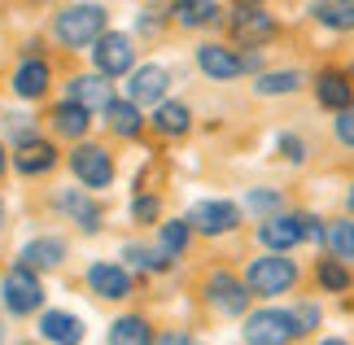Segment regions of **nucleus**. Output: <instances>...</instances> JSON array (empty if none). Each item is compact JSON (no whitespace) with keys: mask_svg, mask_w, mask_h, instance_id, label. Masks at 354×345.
<instances>
[{"mask_svg":"<svg viewBox=\"0 0 354 345\" xmlns=\"http://www.w3.org/2000/svg\"><path fill=\"white\" fill-rule=\"evenodd\" d=\"M48 26L62 48H92L110 31V9L105 5H62Z\"/></svg>","mask_w":354,"mask_h":345,"instance_id":"obj_1","label":"nucleus"},{"mask_svg":"<svg viewBox=\"0 0 354 345\" xmlns=\"http://www.w3.org/2000/svg\"><path fill=\"white\" fill-rule=\"evenodd\" d=\"M245 288L250 297H263V301H276L284 293H293L297 280H302V267L289 258V254H258L245 262Z\"/></svg>","mask_w":354,"mask_h":345,"instance_id":"obj_2","label":"nucleus"},{"mask_svg":"<svg viewBox=\"0 0 354 345\" xmlns=\"http://www.w3.org/2000/svg\"><path fill=\"white\" fill-rule=\"evenodd\" d=\"M223 26H227V35H232V44H241V53L267 48L271 39H276V31H280L276 13H271L267 5H232V9H223Z\"/></svg>","mask_w":354,"mask_h":345,"instance_id":"obj_3","label":"nucleus"},{"mask_svg":"<svg viewBox=\"0 0 354 345\" xmlns=\"http://www.w3.org/2000/svg\"><path fill=\"white\" fill-rule=\"evenodd\" d=\"M201 301H206L214 315H223V319H245L254 297H250V288H245V280L232 267H214L206 280H201Z\"/></svg>","mask_w":354,"mask_h":345,"instance_id":"obj_4","label":"nucleus"},{"mask_svg":"<svg viewBox=\"0 0 354 345\" xmlns=\"http://www.w3.org/2000/svg\"><path fill=\"white\" fill-rule=\"evenodd\" d=\"M188 227H193V236H210V241H219V236H232V232H241V218L245 210L236 201H227V197H206V201H193L188 205Z\"/></svg>","mask_w":354,"mask_h":345,"instance_id":"obj_5","label":"nucleus"},{"mask_svg":"<svg viewBox=\"0 0 354 345\" xmlns=\"http://www.w3.org/2000/svg\"><path fill=\"white\" fill-rule=\"evenodd\" d=\"M66 167H71V175L84 184V192H101V188H110L114 184V175H118V167H114V153L105 144H92V140H84V144H75L71 153H66Z\"/></svg>","mask_w":354,"mask_h":345,"instance_id":"obj_6","label":"nucleus"},{"mask_svg":"<svg viewBox=\"0 0 354 345\" xmlns=\"http://www.w3.org/2000/svg\"><path fill=\"white\" fill-rule=\"evenodd\" d=\"M0 306H5L13 319H26V315L44 310V284H39V275L13 262V267L0 275Z\"/></svg>","mask_w":354,"mask_h":345,"instance_id":"obj_7","label":"nucleus"},{"mask_svg":"<svg viewBox=\"0 0 354 345\" xmlns=\"http://www.w3.org/2000/svg\"><path fill=\"white\" fill-rule=\"evenodd\" d=\"M241 341L245 345H293L297 341L293 315L284 306H258L241 319Z\"/></svg>","mask_w":354,"mask_h":345,"instance_id":"obj_8","label":"nucleus"},{"mask_svg":"<svg viewBox=\"0 0 354 345\" xmlns=\"http://www.w3.org/2000/svg\"><path fill=\"white\" fill-rule=\"evenodd\" d=\"M92 66L105 79H122L136 71V39L127 31H105L97 44H92Z\"/></svg>","mask_w":354,"mask_h":345,"instance_id":"obj_9","label":"nucleus"},{"mask_svg":"<svg viewBox=\"0 0 354 345\" xmlns=\"http://www.w3.org/2000/svg\"><path fill=\"white\" fill-rule=\"evenodd\" d=\"M193 62L210 84H232V79H241V48L223 44V39H201Z\"/></svg>","mask_w":354,"mask_h":345,"instance_id":"obj_10","label":"nucleus"},{"mask_svg":"<svg viewBox=\"0 0 354 345\" xmlns=\"http://www.w3.org/2000/svg\"><path fill=\"white\" fill-rule=\"evenodd\" d=\"M167 92H171V71L167 66H158V62H149V66H136V71L127 75V101L136 109H145V105H162L167 101Z\"/></svg>","mask_w":354,"mask_h":345,"instance_id":"obj_11","label":"nucleus"},{"mask_svg":"<svg viewBox=\"0 0 354 345\" xmlns=\"http://www.w3.org/2000/svg\"><path fill=\"white\" fill-rule=\"evenodd\" d=\"M310 88H315L319 109H328V114H342V109L354 105V84H350L346 66H319L315 79H310Z\"/></svg>","mask_w":354,"mask_h":345,"instance_id":"obj_12","label":"nucleus"},{"mask_svg":"<svg viewBox=\"0 0 354 345\" xmlns=\"http://www.w3.org/2000/svg\"><path fill=\"white\" fill-rule=\"evenodd\" d=\"M84 280L101 301H127L136 293V280H131V271L122 267V262H92L84 271Z\"/></svg>","mask_w":354,"mask_h":345,"instance_id":"obj_13","label":"nucleus"},{"mask_svg":"<svg viewBox=\"0 0 354 345\" xmlns=\"http://www.w3.org/2000/svg\"><path fill=\"white\" fill-rule=\"evenodd\" d=\"M66 101H75V105H84L88 114H105L118 96H114V79H105V75H75L71 84H66Z\"/></svg>","mask_w":354,"mask_h":345,"instance_id":"obj_14","label":"nucleus"},{"mask_svg":"<svg viewBox=\"0 0 354 345\" xmlns=\"http://www.w3.org/2000/svg\"><path fill=\"white\" fill-rule=\"evenodd\" d=\"M53 205L71 218V223H79V232H101V223H105V210L97 201H92V192H84V188H62L57 197H53Z\"/></svg>","mask_w":354,"mask_h":345,"instance_id":"obj_15","label":"nucleus"},{"mask_svg":"<svg viewBox=\"0 0 354 345\" xmlns=\"http://www.w3.org/2000/svg\"><path fill=\"white\" fill-rule=\"evenodd\" d=\"M254 241L263 245V254H289V250H297V245H302V236H297V218L289 210L263 218V223H254Z\"/></svg>","mask_w":354,"mask_h":345,"instance_id":"obj_16","label":"nucleus"},{"mask_svg":"<svg viewBox=\"0 0 354 345\" xmlns=\"http://www.w3.org/2000/svg\"><path fill=\"white\" fill-rule=\"evenodd\" d=\"M66 254H71V245H66L62 236H35V241H26L22 250H18V267H26V271H57L62 262H66Z\"/></svg>","mask_w":354,"mask_h":345,"instance_id":"obj_17","label":"nucleus"},{"mask_svg":"<svg viewBox=\"0 0 354 345\" xmlns=\"http://www.w3.org/2000/svg\"><path fill=\"white\" fill-rule=\"evenodd\" d=\"M53 84V66L44 57H22L18 66H13V79H9V88L22 96V101H39V96L48 92Z\"/></svg>","mask_w":354,"mask_h":345,"instance_id":"obj_18","label":"nucleus"},{"mask_svg":"<svg viewBox=\"0 0 354 345\" xmlns=\"http://www.w3.org/2000/svg\"><path fill=\"white\" fill-rule=\"evenodd\" d=\"M13 171L18 175H48L53 167H57V144L53 140H44V136H35V140H26V144H18L13 149Z\"/></svg>","mask_w":354,"mask_h":345,"instance_id":"obj_19","label":"nucleus"},{"mask_svg":"<svg viewBox=\"0 0 354 345\" xmlns=\"http://www.w3.org/2000/svg\"><path fill=\"white\" fill-rule=\"evenodd\" d=\"M88 337V328L79 315L71 310H44L39 315V341H48V345H84Z\"/></svg>","mask_w":354,"mask_h":345,"instance_id":"obj_20","label":"nucleus"},{"mask_svg":"<svg viewBox=\"0 0 354 345\" xmlns=\"http://www.w3.org/2000/svg\"><path fill=\"white\" fill-rule=\"evenodd\" d=\"M48 127L62 136V140H75V144H84V136L92 131V114L84 105H75V101H57L48 109Z\"/></svg>","mask_w":354,"mask_h":345,"instance_id":"obj_21","label":"nucleus"},{"mask_svg":"<svg viewBox=\"0 0 354 345\" xmlns=\"http://www.w3.org/2000/svg\"><path fill=\"white\" fill-rule=\"evenodd\" d=\"M310 84V79L297 71V66H276V71H267L254 79V96H267V101H276V96H293V92H302Z\"/></svg>","mask_w":354,"mask_h":345,"instance_id":"obj_22","label":"nucleus"},{"mask_svg":"<svg viewBox=\"0 0 354 345\" xmlns=\"http://www.w3.org/2000/svg\"><path fill=\"white\" fill-rule=\"evenodd\" d=\"M149 122H153L158 136H167V140H180V136L193 131V109H188L184 101H162L153 114H149Z\"/></svg>","mask_w":354,"mask_h":345,"instance_id":"obj_23","label":"nucleus"},{"mask_svg":"<svg viewBox=\"0 0 354 345\" xmlns=\"http://www.w3.org/2000/svg\"><path fill=\"white\" fill-rule=\"evenodd\" d=\"M105 341L110 345H158V333L145 315H118L110 324V333H105Z\"/></svg>","mask_w":354,"mask_h":345,"instance_id":"obj_24","label":"nucleus"},{"mask_svg":"<svg viewBox=\"0 0 354 345\" xmlns=\"http://www.w3.org/2000/svg\"><path fill=\"white\" fill-rule=\"evenodd\" d=\"M188 245H193V227H188V218H167V223H158V241H153V250L175 262V258H184L188 254Z\"/></svg>","mask_w":354,"mask_h":345,"instance_id":"obj_25","label":"nucleus"},{"mask_svg":"<svg viewBox=\"0 0 354 345\" xmlns=\"http://www.w3.org/2000/svg\"><path fill=\"white\" fill-rule=\"evenodd\" d=\"M310 275H315V288H319V293H350V288H354L350 267H346V262H337V258H328V254L315 258Z\"/></svg>","mask_w":354,"mask_h":345,"instance_id":"obj_26","label":"nucleus"},{"mask_svg":"<svg viewBox=\"0 0 354 345\" xmlns=\"http://www.w3.org/2000/svg\"><path fill=\"white\" fill-rule=\"evenodd\" d=\"M324 250H328V258L346 262V267H354V218L342 214V218H328V232H324Z\"/></svg>","mask_w":354,"mask_h":345,"instance_id":"obj_27","label":"nucleus"},{"mask_svg":"<svg viewBox=\"0 0 354 345\" xmlns=\"http://www.w3.org/2000/svg\"><path fill=\"white\" fill-rule=\"evenodd\" d=\"M105 127H110L114 136H122V140H136V136L145 131V114L127 101V96H118V101L105 109Z\"/></svg>","mask_w":354,"mask_h":345,"instance_id":"obj_28","label":"nucleus"},{"mask_svg":"<svg viewBox=\"0 0 354 345\" xmlns=\"http://www.w3.org/2000/svg\"><path fill=\"white\" fill-rule=\"evenodd\" d=\"M171 18L180 22L184 31H197V26L223 22V5H214V0H188V5H171Z\"/></svg>","mask_w":354,"mask_h":345,"instance_id":"obj_29","label":"nucleus"},{"mask_svg":"<svg viewBox=\"0 0 354 345\" xmlns=\"http://www.w3.org/2000/svg\"><path fill=\"white\" fill-rule=\"evenodd\" d=\"M241 210H250L254 223H263V218H271V214H284V188H276V184L250 188V192H245V205H241Z\"/></svg>","mask_w":354,"mask_h":345,"instance_id":"obj_30","label":"nucleus"},{"mask_svg":"<svg viewBox=\"0 0 354 345\" xmlns=\"http://www.w3.org/2000/svg\"><path fill=\"white\" fill-rule=\"evenodd\" d=\"M310 18L319 26H328V31L346 35L354 31V0H324V5H310Z\"/></svg>","mask_w":354,"mask_h":345,"instance_id":"obj_31","label":"nucleus"},{"mask_svg":"<svg viewBox=\"0 0 354 345\" xmlns=\"http://www.w3.org/2000/svg\"><path fill=\"white\" fill-rule=\"evenodd\" d=\"M122 258H127V262H122L127 271H149V275L171 271V262L162 258L153 245H145V241H127V245H122Z\"/></svg>","mask_w":354,"mask_h":345,"instance_id":"obj_32","label":"nucleus"},{"mask_svg":"<svg viewBox=\"0 0 354 345\" xmlns=\"http://www.w3.org/2000/svg\"><path fill=\"white\" fill-rule=\"evenodd\" d=\"M289 315H293V328H297V337H310V333H319V324H324V306L315 297H297L293 306H289Z\"/></svg>","mask_w":354,"mask_h":345,"instance_id":"obj_33","label":"nucleus"},{"mask_svg":"<svg viewBox=\"0 0 354 345\" xmlns=\"http://www.w3.org/2000/svg\"><path fill=\"white\" fill-rule=\"evenodd\" d=\"M297 236H302V245H315V250H324V232H328V218H319L315 210H297Z\"/></svg>","mask_w":354,"mask_h":345,"instance_id":"obj_34","label":"nucleus"},{"mask_svg":"<svg viewBox=\"0 0 354 345\" xmlns=\"http://www.w3.org/2000/svg\"><path fill=\"white\" fill-rule=\"evenodd\" d=\"M280 153H284V162H293V167H306L310 162V140H302V136H293V131H284L280 136Z\"/></svg>","mask_w":354,"mask_h":345,"instance_id":"obj_35","label":"nucleus"},{"mask_svg":"<svg viewBox=\"0 0 354 345\" xmlns=\"http://www.w3.org/2000/svg\"><path fill=\"white\" fill-rule=\"evenodd\" d=\"M5 131H9L13 149H18V144H26V140H35V136H39L31 114H5Z\"/></svg>","mask_w":354,"mask_h":345,"instance_id":"obj_36","label":"nucleus"},{"mask_svg":"<svg viewBox=\"0 0 354 345\" xmlns=\"http://www.w3.org/2000/svg\"><path fill=\"white\" fill-rule=\"evenodd\" d=\"M131 218H136V223H158V218H162V197L140 192V197L131 201Z\"/></svg>","mask_w":354,"mask_h":345,"instance_id":"obj_37","label":"nucleus"},{"mask_svg":"<svg viewBox=\"0 0 354 345\" xmlns=\"http://www.w3.org/2000/svg\"><path fill=\"white\" fill-rule=\"evenodd\" d=\"M333 140L342 149H354V105L342 109V114H333Z\"/></svg>","mask_w":354,"mask_h":345,"instance_id":"obj_38","label":"nucleus"},{"mask_svg":"<svg viewBox=\"0 0 354 345\" xmlns=\"http://www.w3.org/2000/svg\"><path fill=\"white\" fill-rule=\"evenodd\" d=\"M167 18H171V9H145L140 18H136V26H140L145 35H158V26H167Z\"/></svg>","mask_w":354,"mask_h":345,"instance_id":"obj_39","label":"nucleus"},{"mask_svg":"<svg viewBox=\"0 0 354 345\" xmlns=\"http://www.w3.org/2000/svg\"><path fill=\"white\" fill-rule=\"evenodd\" d=\"M158 345H201V341H197L193 333H184V328H175V333H162Z\"/></svg>","mask_w":354,"mask_h":345,"instance_id":"obj_40","label":"nucleus"},{"mask_svg":"<svg viewBox=\"0 0 354 345\" xmlns=\"http://www.w3.org/2000/svg\"><path fill=\"white\" fill-rule=\"evenodd\" d=\"M9 171V153H5V140H0V175Z\"/></svg>","mask_w":354,"mask_h":345,"instance_id":"obj_41","label":"nucleus"},{"mask_svg":"<svg viewBox=\"0 0 354 345\" xmlns=\"http://www.w3.org/2000/svg\"><path fill=\"white\" fill-rule=\"evenodd\" d=\"M319 345H350V341H346V337H324Z\"/></svg>","mask_w":354,"mask_h":345,"instance_id":"obj_42","label":"nucleus"},{"mask_svg":"<svg viewBox=\"0 0 354 345\" xmlns=\"http://www.w3.org/2000/svg\"><path fill=\"white\" fill-rule=\"evenodd\" d=\"M5 223H9V210H5V201H0V232H5Z\"/></svg>","mask_w":354,"mask_h":345,"instance_id":"obj_43","label":"nucleus"},{"mask_svg":"<svg viewBox=\"0 0 354 345\" xmlns=\"http://www.w3.org/2000/svg\"><path fill=\"white\" fill-rule=\"evenodd\" d=\"M346 205H350V218H354V184H350V192H346Z\"/></svg>","mask_w":354,"mask_h":345,"instance_id":"obj_44","label":"nucleus"},{"mask_svg":"<svg viewBox=\"0 0 354 345\" xmlns=\"http://www.w3.org/2000/svg\"><path fill=\"white\" fill-rule=\"evenodd\" d=\"M346 75H350V84H354V62H350V66H346Z\"/></svg>","mask_w":354,"mask_h":345,"instance_id":"obj_45","label":"nucleus"},{"mask_svg":"<svg viewBox=\"0 0 354 345\" xmlns=\"http://www.w3.org/2000/svg\"><path fill=\"white\" fill-rule=\"evenodd\" d=\"M0 345H5V319H0Z\"/></svg>","mask_w":354,"mask_h":345,"instance_id":"obj_46","label":"nucleus"}]
</instances>
